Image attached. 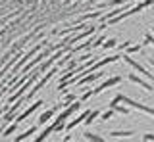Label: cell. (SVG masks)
<instances>
[{
    "label": "cell",
    "instance_id": "1",
    "mask_svg": "<svg viewBox=\"0 0 154 142\" xmlns=\"http://www.w3.org/2000/svg\"><path fill=\"white\" fill-rule=\"evenodd\" d=\"M119 81H122V77H112V79H108V81H106V83H102L100 87H96L94 90H89V92H85L83 96H81V102H83V100H87V98H91V96H94V94H100V92L104 90V88H110V87H114V84H118Z\"/></svg>",
    "mask_w": 154,
    "mask_h": 142
},
{
    "label": "cell",
    "instance_id": "2",
    "mask_svg": "<svg viewBox=\"0 0 154 142\" xmlns=\"http://www.w3.org/2000/svg\"><path fill=\"white\" fill-rule=\"evenodd\" d=\"M41 106H42V102H41V100H38V102H35V104H33L31 108H27V110H25V111L21 113V115L17 117V119H16V123H17V125H19V123H21L23 119H25V117H29V115H31L33 111H37V108H41Z\"/></svg>",
    "mask_w": 154,
    "mask_h": 142
},
{
    "label": "cell",
    "instance_id": "3",
    "mask_svg": "<svg viewBox=\"0 0 154 142\" xmlns=\"http://www.w3.org/2000/svg\"><path fill=\"white\" fill-rule=\"evenodd\" d=\"M89 113H91V111L87 110V111H83V113H81L79 117H75V119L71 121V123H67V125H66V131H71L73 127H77V125H79V123H83V121L87 119V117H89Z\"/></svg>",
    "mask_w": 154,
    "mask_h": 142
},
{
    "label": "cell",
    "instance_id": "4",
    "mask_svg": "<svg viewBox=\"0 0 154 142\" xmlns=\"http://www.w3.org/2000/svg\"><path fill=\"white\" fill-rule=\"evenodd\" d=\"M54 131H56V123H50V127H48L46 131H42V132H41V135H38L33 142H42V140H46L48 136H50V132H54Z\"/></svg>",
    "mask_w": 154,
    "mask_h": 142
},
{
    "label": "cell",
    "instance_id": "5",
    "mask_svg": "<svg viewBox=\"0 0 154 142\" xmlns=\"http://www.w3.org/2000/svg\"><path fill=\"white\" fill-rule=\"evenodd\" d=\"M35 132H37V127H31V129H27L25 132H21V135H19L17 138H16V142H21V140H25V138H29L31 135H35Z\"/></svg>",
    "mask_w": 154,
    "mask_h": 142
},
{
    "label": "cell",
    "instance_id": "6",
    "mask_svg": "<svg viewBox=\"0 0 154 142\" xmlns=\"http://www.w3.org/2000/svg\"><path fill=\"white\" fill-rule=\"evenodd\" d=\"M56 110H58V106H56V108H52V110H48V111H45L41 117H38V123H45V121H48V119H50V117L56 113Z\"/></svg>",
    "mask_w": 154,
    "mask_h": 142
},
{
    "label": "cell",
    "instance_id": "7",
    "mask_svg": "<svg viewBox=\"0 0 154 142\" xmlns=\"http://www.w3.org/2000/svg\"><path fill=\"white\" fill-rule=\"evenodd\" d=\"M98 113H100L98 110H94V111H91V113H89V117H87V119H85V123H87V125H91V123H93V121L96 119V117H98Z\"/></svg>",
    "mask_w": 154,
    "mask_h": 142
},
{
    "label": "cell",
    "instance_id": "8",
    "mask_svg": "<svg viewBox=\"0 0 154 142\" xmlns=\"http://www.w3.org/2000/svg\"><path fill=\"white\" fill-rule=\"evenodd\" d=\"M133 135V131H114V132H110V136H131Z\"/></svg>",
    "mask_w": 154,
    "mask_h": 142
},
{
    "label": "cell",
    "instance_id": "9",
    "mask_svg": "<svg viewBox=\"0 0 154 142\" xmlns=\"http://www.w3.org/2000/svg\"><path fill=\"white\" fill-rule=\"evenodd\" d=\"M85 138H89V140H93V142H104L100 136H96V135H93V132H85Z\"/></svg>",
    "mask_w": 154,
    "mask_h": 142
},
{
    "label": "cell",
    "instance_id": "10",
    "mask_svg": "<svg viewBox=\"0 0 154 142\" xmlns=\"http://www.w3.org/2000/svg\"><path fill=\"white\" fill-rule=\"evenodd\" d=\"M16 127H17V123H12V125H10L6 131H4V136H8V135H12V132H16Z\"/></svg>",
    "mask_w": 154,
    "mask_h": 142
},
{
    "label": "cell",
    "instance_id": "11",
    "mask_svg": "<svg viewBox=\"0 0 154 142\" xmlns=\"http://www.w3.org/2000/svg\"><path fill=\"white\" fill-rule=\"evenodd\" d=\"M112 115H114V110H110V111L102 113V119H104V121H108V119H110V117H112Z\"/></svg>",
    "mask_w": 154,
    "mask_h": 142
},
{
    "label": "cell",
    "instance_id": "12",
    "mask_svg": "<svg viewBox=\"0 0 154 142\" xmlns=\"http://www.w3.org/2000/svg\"><path fill=\"white\" fill-rule=\"evenodd\" d=\"M114 46H116V39H110V40L104 44V48H114Z\"/></svg>",
    "mask_w": 154,
    "mask_h": 142
},
{
    "label": "cell",
    "instance_id": "13",
    "mask_svg": "<svg viewBox=\"0 0 154 142\" xmlns=\"http://www.w3.org/2000/svg\"><path fill=\"white\" fill-rule=\"evenodd\" d=\"M114 110H116V111H119V113H129V110H127V108H123V106H122V108H118V106H116Z\"/></svg>",
    "mask_w": 154,
    "mask_h": 142
}]
</instances>
